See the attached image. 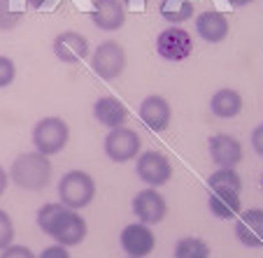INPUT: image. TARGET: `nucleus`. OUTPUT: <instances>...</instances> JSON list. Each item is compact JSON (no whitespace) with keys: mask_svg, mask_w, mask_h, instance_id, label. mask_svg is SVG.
Returning a JSON list of instances; mask_svg holds the SVG:
<instances>
[{"mask_svg":"<svg viewBox=\"0 0 263 258\" xmlns=\"http://www.w3.org/2000/svg\"><path fill=\"white\" fill-rule=\"evenodd\" d=\"M47 3H49V0H28V5L33 7V10H42Z\"/></svg>","mask_w":263,"mask_h":258,"instance_id":"31","label":"nucleus"},{"mask_svg":"<svg viewBox=\"0 0 263 258\" xmlns=\"http://www.w3.org/2000/svg\"><path fill=\"white\" fill-rule=\"evenodd\" d=\"M210 109L219 119H233L242 109V95L235 89H219L210 100Z\"/></svg>","mask_w":263,"mask_h":258,"instance_id":"19","label":"nucleus"},{"mask_svg":"<svg viewBox=\"0 0 263 258\" xmlns=\"http://www.w3.org/2000/svg\"><path fill=\"white\" fill-rule=\"evenodd\" d=\"M37 258H70V251L63 244H54V247H47Z\"/></svg>","mask_w":263,"mask_h":258,"instance_id":"27","label":"nucleus"},{"mask_svg":"<svg viewBox=\"0 0 263 258\" xmlns=\"http://www.w3.org/2000/svg\"><path fill=\"white\" fill-rule=\"evenodd\" d=\"M89 40L82 33H74V30H65V33L56 35L54 40V54L63 63H80L89 56Z\"/></svg>","mask_w":263,"mask_h":258,"instance_id":"13","label":"nucleus"},{"mask_svg":"<svg viewBox=\"0 0 263 258\" xmlns=\"http://www.w3.org/2000/svg\"><path fill=\"white\" fill-rule=\"evenodd\" d=\"M156 51L161 58L165 61H186L194 51V40H191L189 30L179 28V26H170V28L161 30L156 37Z\"/></svg>","mask_w":263,"mask_h":258,"instance_id":"6","label":"nucleus"},{"mask_svg":"<svg viewBox=\"0 0 263 258\" xmlns=\"http://www.w3.org/2000/svg\"><path fill=\"white\" fill-rule=\"evenodd\" d=\"M93 24L100 30H119L126 21V10L121 5V0H96L93 5V14H91Z\"/></svg>","mask_w":263,"mask_h":258,"instance_id":"17","label":"nucleus"},{"mask_svg":"<svg viewBox=\"0 0 263 258\" xmlns=\"http://www.w3.org/2000/svg\"><path fill=\"white\" fill-rule=\"evenodd\" d=\"M196 30H198V35L205 42L217 45V42H221L229 35V19H226V14H221L217 10L203 12L196 19Z\"/></svg>","mask_w":263,"mask_h":258,"instance_id":"18","label":"nucleus"},{"mask_svg":"<svg viewBox=\"0 0 263 258\" xmlns=\"http://www.w3.org/2000/svg\"><path fill=\"white\" fill-rule=\"evenodd\" d=\"M135 170L147 186H163L173 177V165H170L168 156H163L161 151H144L138 158Z\"/></svg>","mask_w":263,"mask_h":258,"instance_id":"8","label":"nucleus"},{"mask_svg":"<svg viewBox=\"0 0 263 258\" xmlns=\"http://www.w3.org/2000/svg\"><path fill=\"white\" fill-rule=\"evenodd\" d=\"M175 258H210V247L198 237H182L175 244Z\"/></svg>","mask_w":263,"mask_h":258,"instance_id":"21","label":"nucleus"},{"mask_svg":"<svg viewBox=\"0 0 263 258\" xmlns=\"http://www.w3.org/2000/svg\"><path fill=\"white\" fill-rule=\"evenodd\" d=\"M7 182H10V174L5 172V168H0V195L5 193V189H7Z\"/></svg>","mask_w":263,"mask_h":258,"instance_id":"29","label":"nucleus"},{"mask_svg":"<svg viewBox=\"0 0 263 258\" xmlns=\"http://www.w3.org/2000/svg\"><path fill=\"white\" fill-rule=\"evenodd\" d=\"M235 237L245 247H263V209H245L235 224Z\"/></svg>","mask_w":263,"mask_h":258,"instance_id":"15","label":"nucleus"},{"mask_svg":"<svg viewBox=\"0 0 263 258\" xmlns=\"http://www.w3.org/2000/svg\"><path fill=\"white\" fill-rule=\"evenodd\" d=\"M68 140H70V128L59 116H45V119H40L33 128L35 151H40V154H45V156L61 154V151L65 149Z\"/></svg>","mask_w":263,"mask_h":258,"instance_id":"3","label":"nucleus"},{"mask_svg":"<svg viewBox=\"0 0 263 258\" xmlns=\"http://www.w3.org/2000/svg\"><path fill=\"white\" fill-rule=\"evenodd\" d=\"M208 189H238L242 191V179L235 168H219L208 177Z\"/></svg>","mask_w":263,"mask_h":258,"instance_id":"22","label":"nucleus"},{"mask_svg":"<svg viewBox=\"0 0 263 258\" xmlns=\"http://www.w3.org/2000/svg\"><path fill=\"white\" fill-rule=\"evenodd\" d=\"M49 237H54L63 247H77L86 237V221L77 214V209L63 207L61 214L56 216L54 226H51Z\"/></svg>","mask_w":263,"mask_h":258,"instance_id":"7","label":"nucleus"},{"mask_svg":"<svg viewBox=\"0 0 263 258\" xmlns=\"http://www.w3.org/2000/svg\"><path fill=\"white\" fill-rule=\"evenodd\" d=\"M133 214L140 219V224H161L168 214V205L156 189H144L133 198Z\"/></svg>","mask_w":263,"mask_h":258,"instance_id":"9","label":"nucleus"},{"mask_svg":"<svg viewBox=\"0 0 263 258\" xmlns=\"http://www.w3.org/2000/svg\"><path fill=\"white\" fill-rule=\"evenodd\" d=\"M10 179L24 191H42L51 179L49 156L40 151H26L14 158L10 168Z\"/></svg>","mask_w":263,"mask_h":258,"instance_id":"1","label":"nucleus"},{"mask_svg":"<svg viewBox=\"0 0 263 258\" xmlns=\"http://www.w3.org/2000/svg\"><path fill=\"white\" fill-rule=\"evenodd\" d=\"M12 242H14V224H12L10 214L0 209V251L7 249Z\"/></svg>","mask_w":263,"mask_h":258,"instance_id":"23","label":"nucleus"},{"mask_svg":"<svg viewBox=\"0 0 263 258\" xmlns=\"http://www.w3.org/2000/svg\"><path fill=\"white\" fill-rule=\"evenodd\" d=\"M59 198L65 207L82 209L93 203L96 198V182L84 170H70L59 182Z\"/></svg>","mask_w":263,"mask_h":258,"instance_id":"2","label":"nucleus"},{"mask_svg":"<svg viewBox=\"0 0 263 258\" xmlns=\"http://www.w3.org/2000/svg\"><path fill=\"white\" fill-rule=\"evenodd\" d=\"M229 3H231L233 7H247L252 0H229Z\"/></svg>","mask_w":263,"mask_h":258,"instance_id":"32","label":"nucleus"},{"mask_svg":"<svg viewBox=\"0 0 263 258\" xmlns=\"http://www.w3.org/2000/svg\"><path fill=\"white\" fill-rule=\"evenodd\" d=\"M119 242H121V249H124L128 256H133V258L149 256V253L154 251V247H156V237H154V233H152V228H149L147 224L126 226V228L121 230Z\"/></svg>","mask_w":263,"mask_h":258,"instance_id":"10","label":"nucleus"},{"mask_svg":"<svg viewBox=\"0 0 263 258\" xmlns=\"http://www.w3.org/2000/svg\"><path fill=\"white\" fill-rule=\"evenodd\" d=\"M21 19H24L21 12L10 10V0H0V28L10 30V28H14L16 24H21Z\"/></svg>","mask_w":263,"mask_h":258,"instance_id":"24","label":"nucleus"},{"mask_svg":"<svg viewBox=\"0 0 263 258\" xmlns=\"http://www.w3.org/2000/svg\"><path fill=\"white\" fill-rule=\"evenodd\" d=\"M140 119H142V124L147 126L149 130L163 133L170 126V119H173L170 103L163 95H149V98H144L142 105H140Z\"/></svg>","mask_w":263,"mask_h":258,"instance_id":"12","label":"nucleus"},{"mask_svg":"<svg viewBox=\"0 0 263 258\" xmlns=\"http://www.w3.org/2000/svg\"><path fill=\"white\" fill-rule=\"evenodd\" d=\"M93 116L98 124H103L105 128H119L126 124L128 119V109L115 95H103V98L96 100L93 105Z\"/></svg>","mask_w":263,"mask_h":258,"instance_id":"16","label":"nucleus"},{"mask_svg":"<svg viewBox=\"0 0 263 258\" xmlns=\"http://www.w3.org/2000/svg\"><path fill=\"white\" fill-rule=\"evenodd\" d=\"M252 147H254V151H256V154L263 158V124L254 128V133H252Z\"/></svg>","mask_w":263,"mask_h":258,"instance_id":"28","label":"nucleus"},{"mask_svg":"<svg viewBox=\"0 0 263 258\" xmlns=\"http://www.w3.org/2000/svg\"><path fill=\"white\" fill-rule=\"evenodd\" d=\"M159 12L170 24H184L194 16V3L191 0H161Z\"/></svg>","mask_w":263,"mask_h":258,"instance_id":"20","label":"nucleus"},{"mask_svg":"<svg viewBox=\"0 0 263 258\" xmlns=\"http://www.w3.org/2000/svg\"><path fill=\"white\" fill-rule=\"evenodd\" d=\"M261 189H263V174H261Z\"/></svg>","mask_w":263,"mask_h":258,"instance_id":"33","label":"nucleus"},{"mask_svg":"<svg viewBox=\"0 0 263 258\" xmlns=\"http://www.w3.org/2000/svg\"><path fill=\"white\" fill-rule=\"evenodd\" d=\"M128 258H133V256H128Z\"/></svg>","mask_w":263,"mask_h":258,"instance_id":"34","label":"nucleus"},{"mask_svg":"<svg viewBox=\"0 0 263 258\" xmlns=\"http://www.w3.org/2000/svg\"><path fill=\"white\" fill-rule=\"evenodd\" d=\"M208 149L219 168H238L242 163V144L233 135H212L208 142Z\"/></svg>","mask_w":263,"mask_h":258,"instance_id":"11","label":"nucleus"},{"mask_svg":"<svg viewBox=\"0 0 263 258\" xmlns=\"http://www.w3.org/2000/svg\"><path fill=\"white\" fill-rule=\"evenodd\" d=\"M16 77V65L10 56H0V89H5L14 82Z\"/></svg>","mask_w":263,"mask_h":258,"instance_id":"25","label":"nucleus"},{"mask_svg":"<svg viewBox=\"0 0 263 258\" xmlns=\"http://www.w3.org/2000/svg\"><path fill=\"white\" fill-rule=\"evenodd\" d=\"M0 258H37L28 247H21V244H10L7 249H3Z\"/></svg>","mask_w":263,"mask_h":258,"instance_id":"26","label":"nucleus"},{"mask_svg":"<svg viewBox=\"0 0 263 258\" xmlns=\"http://www.w3.org/2000/svg\"><path fill=\"white\" fill-rule=\"evenodd\" d=\"M91 68L98 77L112 82L124 72L126 68V51L117 42H103L96 47L93 56H91Z\"/></svg>","mask_w":263,"mask_h":258,"instance_id":"4","label":"nucleus"},{"mask_svg":"<svg viewBox=\"0 0 263 258\" xmlns=\"http://www.w3.org/2000/svg\"><path fill=\"white\" fill-rule=\"evenodd\" d=\"M140 147H142L140 135L133 128H126V126L109 128L107 137H105V154L115 163H126V161L135 158L140 154Z\"/></svg>","mask_w":263,"mask_h":258,"instance_id":"5","label":"nucleus"},{"mask_svg":"<svg viewBox=\"0 0 263 258\" xmlns=\"http://www.w3.org/2000/svg\"><path fill=\"white\" fill-rule=\"evenodd\" d=\"M147 3L149 0H121V5H128V7H142Z\"/></svg>","mask_w":263,"mask_h":258,"instance_id":"30","label":"nucleus"},{"mask_svg":"<svg viewBox=\"0 0 263 258\" xmlns=\"http://www.w3.org/2000/svg\"><path fill=\"white\" fill-rule=\"evenodd\" d=\"M208 205L210 212L217 219L231 221L240 214L242 209V200H240L238 189H208Z\"/></svg>","mask_w":263,"mask_h":258,"instance_id":"14","label":"nucleus"}]
</instances>
